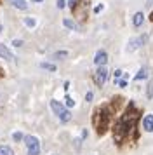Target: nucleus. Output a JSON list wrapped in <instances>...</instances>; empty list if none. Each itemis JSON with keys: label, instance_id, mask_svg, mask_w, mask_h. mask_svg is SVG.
Wrapping results in <instances>:
<instances>
[{"label": "nucleus", "instance_id": "a878e982", "mask_svg": "<svg viewBox=\"0 0 153 155\" xmlns=\"http://www.w3.org/2000/svg\"><path fill=\"white\" fill-rule=\"evenodd\" d=\"M14 45H16V47H19V45H21V44H23V42H21V40H14Z\"/></svg>", "mask_w": 153, "mask_h": 155}, {"label": "nucleus", "instance_id": "4be33fe9", "mask_svg": "<svg viewBox=\"0 0 153 155\" xmlns=\"http://www.w3.org/2000/svg\"><path fill=\"white\" fill-rule=\"evenodd\" d=\"M64 5H66V4H64V0H57V7H59V9H63Z\"/></svg>", "mask_w": 153, "mask_h": 155}, {"label": "nucleus", "instance_id": "9d476101", "mask_svg": "<svg viewBox=\"0 0 153 155\" xmlns=\"http://www.w3.org/2000/svg\"><path fill=\"white\" fill-rule=\"evenodd\" d=\"M143 129L146 133H153V113H148L143 119Z\"/></svg>", "mask_w": 153, "mask_h": 155}, {"label": "nucleus", "instance_id": "4468645a", "mask_svg": "<svg viewBox=\"0 0 153 155\" xmlns=\"http://www.w3.org/2000/svg\"><path fill=\"white\" fill-rule=\"evenodd\" d=\"M63 25L70 30H78V25H76L75 21H71V19H63Z\"/></svg>", "mask_w": 153, "mask_h": 155}, {"label": "nucleus", "instance_id": "6e6552de", "mask_svg": "<svg viewBox=\"0 0 153 155\" xmlns=\"http://www.w3.org/2000/svg\"><path fill=\"white\" fill-rule=\"evenodd\" d=\"M94 63L97 64V66H104V64L108 63V54H106V51H97L96 56H94Z\"/></svg>", "mask_w": 153, "mask_h": 155}, {"label": "nucleus", "instance_id": "412c9836", "mask_svg": "<svg viewBox=\"0 0 153 155\" xmlns=\"http://www.w3.org/2000/svg\"><path fill=\"white\" fill-rule=\"evenodd\" d=\"M68 56V52L66 51H59V52H56L54 54V58H66Z\"/></svg>", "mask_w": 153, "mask_h": 155}, {"label": "nucleus", "instance_id": "f257e3e1", "mask_svg": "<svg viewBox=\"0 0 153 155\" xmlns=\"http://www.w3.org/2000/svg\"><path fill=\"white\" fill-rule=\"evenodd\" d=\"M138 122H139V108L134 103H129L120 119L113 126V141L117 145L131 143L138 140Z\"/></svg>", "mask_w": 153, "mask_h": 155}, {"label": "nucleus", "instance_id": "dca6fc26", "mask_svg": "<svg viewBox=\"0 0 153 155\" xmlns=\"http://www.w3.org/2000/svg\"><path fill=\"white\" fill-rule=\"evenodd\" d=\"M44 70H49V71H56V64H52V63H42L40 64Z\"/></svg>", "mask_w": 153, "mask_h": 155}, {"label": "nucleus", "instance_id": "1a4fd4ad", "mask_svg": "<svg viewBox=\"0 0 153 155\" xmlns=\"http://www.w3.org/2000/svg\"><path fill=\"white\" fill-rule=\"evenodd\" d=\"M0 58H2V59H7V61H14L12 51L9 49L7 45H4V44H0Z\"/></svg>", "mask_w": 153, "mask_h": 155}, {"label": "nucleus", "instance_id": "0eeeda50", "mask_svg": "<svg viewBox=\"0 0 153 155\" xmlns=\"http://www.w3.org/2000/svg\"><path fill=\"white\" fill-rule=\"evenodd\" d=\"M106 78H108V70L104 66H97L96 73H94V82H96V85H99V87L104 85Z\"/></svg>", "mask_w": 153, "mask_h": 155}, {"label": "nucleus", "instance_id": "7ed1b4c3", "mask_svg": "<svg viewBox=\"0 0 153 155\" xmlns=\"http://www.w3.org/2000/svg\"><path fill=\"white\" fill-rule=\"evenodd\" d=\"M50 108H52L54 115H57V119L61 120V122H68V120L71 119L70 110L63 105L61 101H57V99H50Z\"/></svg>", "mask_w": 153, "mask_h": 155}, {"label": "nucleus", "instance_id": "f03ea898", "mask_svg": "<svg viewBox=\"0 0 153 155\" xmlns=\"http://www.w3.org/2000/svg\"><path fill=\"white\" fill-rule=\"evenodd\" d=\"M120 101H122V98L117 96V98H113L111 101L97 106L96 110H94V113H92V126H94V129H96V133L99 136H103L108 131V127L111 124V119L117 113L118 106H120Z\"/></svg>", "mask_w": 153, "mask_h": 155}, {"label": "nucleus", "instance_id": "6ab92c4d", "mask_svg": "<svg viewBox=\"0 0 153 155\" xmlns=\"http://www.w3.org/2000/svg\"><path fill=\"white\" fill-rule=\"evenodd\" d=\"M146 96H148L150 99L153 98V82H150V84H148V89H146Z\"/></svg>", "mask_w": 153, "mask_h": 155}, {"label": "nucleus", "instance_id": "20e7f679", "mask_svg": "<svg viewBox=\"0 0 153 155\" xmlns=\"http://www.w3.org/2000/svg\"><path fill=\"white\" fill-rule=\"evenodd\" d=\"M70 7H71L73 14L78 19H85L87 18V7H89V2L87 0H71L70 2Z\"/></svg>", "mask_w": 153, "mask_h": 155}, {"label": "nucleus", "instance_id": "aec40b11", "mask_svg": "<svg viewBox=\"0 0 153 155\" xmlns=\"http://www.w3.org/2000/svg\"><path fill=\"white\" fill-rule=\"evenodd\" d=\"M12 140L14 141H21V140H24V136H23V133H19V131H18V133L12 134Z\"/></svg>", "mask_w": 153, "mask_h": 155}, {"label": "nucleus", "instance_id": "b1692460", "mask_svg": "<svg viewBox=\"0 0 153 155\" xmlns=\"http://www.w3.org/2000/svg\"><path fill=\"white\" fill-rule=\"evenodd\" d=\"M85 99H87V101H92V92H87V94H85Z\"/></svg>", "mask_w": 153, "mask_h": 155}, {"label": "nucleus", "instance_id": "39448f33", "mask_svg": "<svg viewBox=\"0 0 153 155\" xmlns=\"http://www.w3.org/2000/svg\"><path fill=\"white\" fill-rule=\"evenodd\" d=\"M24 145H26V152L28 155H40V140L30 134V136H24Z\"/></svg>", "mask_w": 153, "mask_h": 155}, {"label": "nucleus", "instance_id": "5701e85b", "mask_svg": "<svg viewBox=\"0 0 153 155\" xmlns=\"http://www.w3.org/2000/svg\"><path fill=\"white\" fill-rule=\"evenodd\" d=\"M117 84L120 85V87H125V85H127V82H125V80H117Z\"/></svg>", "mask_w": 153, "mask_h": 155}, {"label": "nucleus", "instance_id": "393cba45", "mask_svg": "<svg viewBox=\"0 0 153 155\" xmlns=\"http://www.w3.org/2000/svg\"><path fill=\"white\" fill-rule=\"evenodd\" d=\"M122 73H124V71H122V70H117V71H115V77H120V75H122Z\"/></svg>", "mask_w": 153, "mask_h": 155}, {"label": "nucleus", "instance_id": "ddd939ff", "mask_svg": "<svg viewBox=\"0 0 153 155\" xmlns=\"http://www.w3.org/2000/svg\"><path fill=\"white\" fill-rule=\"evenodd\" d=\"M9 2L12 4L14 7L21 9V11H26V9H28V4H26V0H9Z\"/></svg>", "mask_w": 153, "mask_h": 155}, {"label": "nucleus", "instance_id": "bb28decb", "mask_svg": "<svg viewBox=\"0 0 153 155\" xmlns=\"http://www.w3.org/2000/svg\"><path fill=\"white\" fill-rule=\"evenodd\" d=\"M35 2H42V0H35Z\"/></svg>", "mask_w": 153, "mask_h": 155}, {"label": "nucleus", "instance_id": "f8f14e48", "mask_svg": "<svg viewBox=\"0 0 153 155\" xmlns=\"http://www.w3.org/2000/svg\"><path fill=\"white\" fill-rule=\"evenodd\" d=\"M148 75H150V68H148V66H143V68L136 73L134 80H143V78H148Z\"/></svg>", "mask_w": 153, "mask_h": 155}, {"label": "nucleus", "instance_id": "9b49d317", "mask_svg": "<svg viewBox=\"0 0 153 155\" xmlns=\"http://www.w3.org/2000/svg\"><path fill=\"white\" fill-rule=\"evenodd\" d=\"M143 21H145V14H143V12H136L134 18H132V25H134V28H139V26L143 25Z\"/></svg>", "mask_w": 153, "mask_h": 155}, {"label": "nucleus", "instance_id": "423d86ee", "mask_svg": "<svg viewBox=\"0 0 153 155\" xmlns=\"http://www.w3.org/2000/svg\"><path fill=\"white\" fill-rule=\"evenodd\" d=\"M146 40H148V35H139V37H134L131 38L129 42H127V52H134V51H138L141 45H145Z\"/></svg>", "mask_w": 153, "mask_h": 155}, {"label": "nucleus", "instance_id": "a211bd4d", "mask_svg": "<svg viewBox=\"0 0 153 155\" xmlns=\"http://www.w3.org/2000/svg\"><path fill=\"white\" fill-rule=\"evenodd\" d=\"M24 25H26V26H30V28H33L35 25H37V21H35L33 18H26V19H24Z\"/></svg>", "mask_w": 153, "mask_h": 155}, {"label": "nucleus", "instance_id": "f3484780", "mask_svg": "<svg viewBox=\"0 0 153 155\" xmlns=\"http://www.w3.org/2000/svg\"><path fill=\"white\" fill-rule=\"evenodd\" d=\"M64 101H66V106H68V108H71V106H75V99L71 98V96H68V94H66V98H64Z\"/></svg>", "mask_w": 153, "mask_h": 155}, {"label": "nucleus", "instance_id": "2eb2a0df", "mask_svg": "<svg viewBox=\"0 0 153 155\" xmlns=\"http://www.w3.org/2000/svg\"><path fill=\"white\" fill-rule=\"evenodd\" d=\"M0 155H14V150L7 145H2L0 147Z\"/></svg>", "mask_w": 153, "mask_h": 155}]
</instances>
